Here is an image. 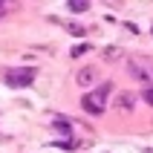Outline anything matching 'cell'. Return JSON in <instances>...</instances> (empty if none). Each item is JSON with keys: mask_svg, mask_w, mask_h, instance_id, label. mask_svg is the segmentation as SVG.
Instances as JSON below:
<instances>
[{"mask_svg": "<svg viewBox=\"0 0 153 153\" xmlns=\"http://www.w3.org/2000/svg\"><path fill=\"white\" fill-rule=\"evenodd\" d=\"M69 29V35H75V38H84V26H78V23H64Z\"/></svg>", "mask_w": 153, "mask_h": 153, "instance_id": "ba28073f", "label": "cell"}, {"mask_svg": "<svg viewBox=\"0 0 153 153\" xmlns=\"http://www.w3.org/2000/svg\"><path fill=\"white\" fill-rule=\"evenodd\" d=\"M119 107L121 110H133V93H121L119 95Z\"/></svg>", "mask_w": 153, "mask_h": 153, "instance_id": "8992f818", "label": "cell"}, {"mask_svg": "<svg viewBox=\"0 0 153 153\" xmlns=\"http://www.w3.org/2000/svg\"><path fill=\"white\" fill-rule=\"evenodd\" d=\"M55 127H58L61 133H69V121H67V119H61V121H55Z\"/></svg>", "mask_w": 153, "mask_h": 153, "instance_id": "30bf717a", "label": "cell"}, {"mask_svg": "<svg viewBox=\"0 0 153 153\" xmlns=\"http://www.w3.org/2000/svg\"><path fill=\"white\" fill-rule=\"evenodd\" d=\"M145 153H153V147H145Z\"/></svg>", "mask_w": 153, "mask_h": 153, "instance_id": "4fadbf2b", "label": "cell"}, {"mask_svg": "<svg viewBox=\"0 0 153 153\" xmlns=\"http://www.w3.org/2000/svg\"><path fill=\"white\" fill-rule=\"evenodd\" d=\"M119 55H121L119 46H107V49H104V61H119Z\"/></svg>", "mask_w": 153, "mask_h": 153, "instance_id": "52a82bcc", "label": "cell"}, {"mask_svg": "<svg viewBox=\"0 0 153 153\" xmlns=\"http://www.w3.org/2000/svg\"><path fill=\"white\" fill-rule=\"evenodd\" d=\"M142 98H145V101H147V104L153 107V84H147V87H145V93H142Z\"/></svg>", "mask_w": 153, "mask_h": 153, "instance_id": "9c48e42d", "label": "cell"}, {"mask_svg": "<svg viewBox=\"0 0 153 153\" xmlns=\"http://www.w3.org/2000/svg\"><path fill=\"white\" fill-rule=\"evenodd\" d=\"M127 72L136 78V81L150 84V78H153V61L145 58V55H127Z\"/></svg>", "mask_w": 153, "mask_h": 153, "instance_id": "6da1fadb", "label": "cell"}, {"mask_svg": "<svg viewBox=\"0 0 153 153\" xmlns=\"http://www.w3.org/2000/svg\"><path fill=\"white\" fill-rule=\"evenodd\" d=\"M67 9H69V12H75V15H81V12H87V9H90V3H87V0H69Z\"/></svg>", "mask_w": 153, "mask_h": 153, "instance_id": "5b68a950", "label": "cell"}, {"mask_svg": "<svg viewBox=\"0 0 153 153\" xmlns=\"http://www.w3.org/2000/svg\"><path fill=\"white\" fill-rule=\"evenodd\" d=\"M81 107H84V110L90 113V116H98V113H104V101H98V98H95L93 93L81 98Z\"/></svg>", "mask_w": 153, "mask_h": 153, "instance_id": "277c9868", "label": "cell"}, {"mask_svg": "<svg viewBox=\"0 0 153 153\" xmlns=\"http://www.w3.org/2000/svg\"><path fill=\"white\" fill-rule=\"evenodd\" d=\"M87 49H90V46H87V43H81V46H72V55H75V58H78V55H84Z\"/></svg>", "mask_w": 153, "mask_h": 153, "instance_id": "8fae6325", "label": "cell"}, {"mask_svg": "<svg viewBox=\"0 0 153 153\" xmlns=\"http://www.w3.org/2000/svg\"><path fill=\"white\" fill-rule=\"evenodd\" d=\"M35 81V69L32 67H17L6 75V84L9 87H29Z\"/></svg>", "mask_w": 153, "mask_h": 153, "instance_id": "7a4b0ae2", "label": "cell"}, {"mask_svg": "<svg viewBox=\"0 0 153 153\" xmlns=\"http://www.w3.org/2000/svg\"><path fill=\"white\" fill-rule=\"evenodd\" d=\"M9 9H12V3H0V17H6Z\"/></svg>", "mask_w": 153, "mask_h": 153, "instance_id": "7c38bea8", "label": "cell"}, {"mask_svg": "<svg viewBox=\"0 0 153 153\" xmlns=\"http://www.w3.org/2000/svg\"><path fill=\"white\" fill-rule=\"evenodd\" d=\"M78 87H93L95 81H98V69L95 67H81L78 69V75H75Z\"/></svg>", "mask_w": 153, "mask_h": 153, "instance_id": "3957f363", "label": "cell"}]
</instances>
